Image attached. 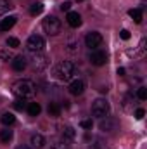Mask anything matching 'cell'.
<instances>
[{
    "mask_svg": "<svg viewBox=\"0 0 147 149\" xmlns=\"http://www.w3.org/2000/svg\"><path fill=\"white\" fill-rule=\"evenodd\" d=\"M76 2H83V0H76Z\"/></svg>",
    "mask_w": 147,
    "mask_h": 149,
    "instance_id": "d590c367",
    "label": "cell"
},
{
    "mask_svg": "<svg viewBox=\"0 0 147 149\" xmlns=\"http://www.w3.org/2000/svg\"><path fill=\"white\" fill-rule=\"evenodd\" d=\"M137 97H139L140 101H146L147 99V90L144 88V87H140V88L137 90Z\"/></svg>",
    "mask_w": 147,
    "mask_h": 149,
    "instance_id": "4316f807",
    "label": "cell"
},
{
    "mask_svg": "<svg viewBox=\"0 0 147 149\" xmlns=\"http://www.w3.org/2000/svg\"><path fill=\"white\" fill-rule=\"evenodd\" d=\"M47 111H49L50 116H59V114H61V106H59L57 102H50L49 108H47Z\"/></svg>",
    "mask_w": 147,
    "mask_h": 149,
    "instance_id": "d6986e66",
    "label": "cell"
},
{
    "mask_svg": "<svg viewBox=\"0 0 147 149\" xmlns=\"http://www.w3.org/2000/svg\"><path fill=\"white\" fill-rule=\"evenodd\" d=\"M12 130H9V128H3V130H0V141L3 142V144H9L10 141H12Z\"/></svg>",
    "mask_w": 147,
    "mask_h": 149,
    "instance_id": "2e32d148",
    "label": "cell"
},
{
    "mask_svg": "<svg viewBox=\"0 0 147 149\" xmlns=\"http://www.w3.org/2000/svg\"><path fill=\"white\" fill-rule=\"evenodd\" d=\"M17 149H30V148H26V146H19Z\"/></svg>",
    "mask_w": 147,
    "mask_h": 149,
    "instance_id": "e575fe53",
    "label": "cell"
},
{
    "mask_svg": "<svg viewBox=\"0 0 147 149\" xmlns=\"http://www.w3.org/2000/svg\"><path fill=\"white\" fill-rule=\"evenodd\" d=\"M40 111H42V106L38 102H30V106H28V114L30 116H38Z\"/></svg>",
    "mask_w": 147,
    "mask_h": 149,
    "instance_id": "ac0fdd59",
    "label": "cell"
},
{
    "mask_svg": "<svg viewBox=\"0 0 147 149\" xmlns=\"http://www.w3.org/2000/svg\"><path fill=\"white\" fill-rule=\"evenodd\" d=\"M128 14H130V17H133L135 23H142V10L140 9H132V10H128Z\"/></svg>",
    "mask_w": 147,
    "mask_h": 149,
    "instance_id": "44dd1931",
    "label": "cell"
},
{
    "mask_svg": "<svg viewBox=\"0 0 147 149\" xmlns=\"http://www.w3.org/2000/svg\"><path fill=\"white\" fill-rule=\"evenodd\" d=\"M30 144H31L33 149H42L43 146H45V137L40 135V134H33L31 139H30Z\"/></svg>",
    "mask_w": 147,
    "mask_h": 149,
    "instance_id": "4fadbf2b",
    "label": "cell"
},
{
    "mask_svg": "<svg viewBox=\"0 0 147 149\" xmlns=\"http://www.w3.org/2000/svg\"><path fill=\"white\" fill-rule=\"evenodd\" d=\"M118 74H119V76H123V74H125V70H123V68H119V70H118Z\"/></svg>",
    "mask_w": 147,
    "mask_h": 149,
    "instance_id": "836d02e7",
    "label": "cell"
},
{
    "mask_svg": "<svg viewBox=\"0 0 147 149\" xmlns=\"http://www.w3.org/2000/svg\"><path fill=\"white\" fill-rule=\"evenodd\" d=\"M42 12H43V3H40V2L31 3V7H30V14H31V16H38V14H42Z\"/></svg>",
    "mask_w": 147,
    "mask_h": 149,
    "instance_id": "ffe728a7",
    "label": "cell"
},
{
    "mask_svg": "<svg viewBox=\"0 0 147 149\" xmlns=\"http://www.w3.org/2000/svg\"><path fill=\"white\" fill-rule=\"evenodd\" d=\"M76 47H78V42L71 38V40L68 42V50H71V52H73V50H76Z\"/></svg>",
    "mask_w": 147,
    "mask_h": 149,
    "instance_id": "f546056e",
    "label": "cell"
},
{
    "mask_svg": "<svg viewBox=\"0 0 147 149\" xmlns=\"http://www.w3.org/2000/svg\"><path fill=\"white\" fill-rule=\"evenodd\" d=\"M119 37L123 38V40H128V38H130V31H128V30H121Z\"/></svg>",
    "mask_w": 147,
    "mask_h": 149,
    "instance_id": "d6a6232c",
    "label": "cell"
},
{
    "mask_svg": "<svg viewBox=\"0 0 147 149\" xmlns=\"http://www.w3.org/2000/svg\"><path fill=\"white\" fill-rule=\"evenodd\" d=\"M66 19H68V24L71 26V28H78V26H81V16L78 14V12H68V16H66Z\"/></svg>",
    "mask_w": 147,
    "mask_h": 149,
    "instance_id": "8fae6325",
    "label": "cell"
},
{
    "mask_svg": "<svg viewBox=\"0 0 147 149\" xmlns=\"http://www.w3.org/2000/svg\"><path fill=\"white\" fill-rule=\"evenodd\" d=\"M26 49L31 54H40L45 49V40L40 37V35H31V37L28 38V42H26Z\"/></svg>",
    "mask_w": 147,
    "mask_h": 149,
    "instance_id": "5b68a950",
    "label": "cell"
},
{
    "mask_svg": "<svg viewBox=\"0 0 147 149\" xmlns=\"http://www.w3.org/2000/svg\"><path fill=\"white\" fill-rule=\"evenodd\" d=\"M90 63H92L94 66H102V64L107 63V54H106L104 50H94V52L90 54Z\"/></svg>",
    "mask_w": 147,
    "mask_h": 149,
    "instance_id": "ba28073f",
    "label": "cell"
},
{
    "mask_svg": "<svg viewBox=\"0 0 147 149\" xmlns=\"http://www.w3.org/2000/svg\"><path fill=\"white\" fill-rule=\"evenodd\" d=\"M62 139H64V142H73L76 139V132H74L73 127H66L62 130Z\"/></svg>",
    "mask_w": 147,
    "mask_h": 149,
    "instance_id": "9a60e30c",
    "label": "cell"
},
{
    "mask_svg": "<svg viewBox=\"0 0 147 149\" xmlns=\"http://www.w3.org/2000/svg\"><path fill=\"white\" fill-rule=\"evenodd\" d=\"M7 45H9V47H12V49H16V47H19V40H17V38H14V37H9V38H7Z\"/></svg>",
    "mask_w": 147,
    "mask_h": 149,
    "instance_id": "484cf974",
    "label": "cell"
},
{
    "mask_svg": "<svg viewBox=\"0 0 147 149\" xmlns=\"http://www.w3.org/2000/svg\"><path fill=\"white\" fill-rule=\"evenodd\" d=\"M109 111H111V106L106 99H95L92 102V114L94 116L106 118V116H109Z\"/></svg>",
    "mask_w": 147,
    "mask_h": 149,
    "instance_id": "277c9868",
    "label": "cell"
},
{
    "mask_svg": "<svg viewBox=\"0 0 147 149\" xmlns=\"http://www.w3.org/2000/svg\"><path fill=\"white\" fill-rule=\"evenodd\" d=\"M69 94L71 95H81L83 92H85V81L83 80H80V78H76V80H73L71 83H69Z\"/></svg>",
    "mask_w": 147,
    "mask_h": 149,
    "instance_id": "9c48e42d",
    "label": "cell"
},
{
    "mask_svg": "<svg viewBox=\"0 0 147 149\" xmlns=\"http://www.w3.org/2000/svg\"><path fill=\"white\" fill-rule=\"evenodd\" d=\"M92 149H107V144H106L104 141H99V139H97L95 144L92 146Z\"/></svg>",
    "mask_w": 147,
    "mask_h": 149,
    "instance_id": "f1b7e54d",
    "label": "cell"
},
{
    "mask_svg": "<svg viewBox=\"0 0 147 149\" xmlns=\"http://www.w3.org/2000/svg\"><path fill=\"white\" fill-rule=\"evenodd\" d=\"M69 9H71V2H62V3H61V10H62V12H64V10L69 12Z\"/></svg>",
    "mask_w": 147,
    "mask_h": 149,
    "instance_id": "4dcf8cb0",
    "label": "cell"
},
{
    "mask_svg": "<svg viewBox=\"0 0 147 149\" xmlns=\"http://www.w3.org/2000/svg\"><path fill=\"white\" fill-rule=\"evenodd\" d=\"M2 123H3L5 127L14 125V123H16V116H14L12 113H3V114H2Z\"/></svg>",
    "mask_w": 147,
    "mask_h": 149,
    "instance_id": "e0dca14e",
    "label": "cell"
},
{
    "mask_svg": "<svg viewBox=\"0 0 147 149\" xmlns=\"http://www.w3.org/2000/svg\"><path fill=\"white\" fill-rule=\"evenodd\" d=\"M12 92L17 99H30L35 95L37 92V85L31 81V80H17L14 85H12Z\"/></svg>",
    "mask_w": 147,
    "mask_h": 149,
    "instance_id": "6da1fadb",
    "label": "cell"
},
{
    "mask_svg": "<svg viewBox=\"0 0 147 149\" xmlns=\"http://www.w3.org/2000/svg\"><path fill=\"white\" fill-rule=\"evenodd\" d=\"M102 42H104V38H102V35H101L99 31H90V33L85 37V43H87V47L92 49V50H97V47H101Z\"/></svg>",
    "mask_w": 147,
    "mask_h": 149,
    "instance_id": "8992f818",
    "label": "cell"
},
{
    "mask_svg": "<svg viewBox=\"0 0 147 149\" xmlns=\"http://www.w3.org/2000/svg\"><path fill=\"white\" fill-rule=\"evenodd\" d=\"M12 7H14V5H12L9 0H0V14H5V12H9Z\"/></svg>",
    "mask_w": 147,
    "mask_h": 149,
    "instance_id": "603a6c76",
    "label": "cell"
},
{
    "mask_svg": "<svg viewBox=\"0 0 147 149\" xmlns=\"http://www.w3.org/2000/svg\"><path fill=\"white\" fill-rule=\"evenodd\" d=\"M73 74H74V64L71 61H62V63L57 64V68H55V76H57L61 81L71 80Z\"/></svg>",
    "mask_w": 147,
    "mask_h": 149,
    "instance_id": "7a4b0ae2",
    "label": "cell"
},
{
    "mask_svg": "<svg viewBox=\"0 0 147 149\" xmlns=\"http://www.w3.org/2000/svg\"><path fill=\"white\" fill-rule=\"evenodd\" d=\"M50 149H69V146H68V142H54L52 146H50Z\"/></svg>",
    "mask_w": 147,
    "mask_h": 149,
    "instance_id": "d4e9b609",
    "label": "cell"
},
{
    "mask_svg": "<svg viewBox=\"0 0 147 149\" xmlns=\"http://www.w3.org/2000/svg\"><path fill=\"white\" fill-rule=\"evenodd\" d=\"M116 127H118L116 120H111L109 116H106V118H101L99 128H101L102 132H114V130H116Z\"/></svg>",
    "mask_w": 147,
    "mask_h": 149,
    "instance_id": "30bf717a",
    "label": "cell"
},
{
    "mask_svg": "<svg viewBox=\"0 0 147 149\" xmlns=\"http://www.w3.org/2000/svg\"><path fill=\"white\" fill-rule=\"evenodd\" d=\"M144 114H146V111L140 108V109H137V111H135V118H137V120H142V118H144Z\"/></svg>",
    "mask_w": 147,
    "mask_h": 149,
    "instance_id": "1f68e13d",
    "label": "cell"
},
{
    "mask_svg": "<svg viewBox=\"0 0 147 149\" xmlns=\"http://www.w3.org/2000/svg\"><path fill=\"white\" fill-rule=\"evenodd\" d=\"M80 125H81V128H87V130H88V128H92V125H94V123H92V120H90V118H85V120H81V121H80Z\"/></svg>",
    "mask_w": 147,
    "mask_h": 149,
    "instance_id": "83f0119b",
    "label": "cell"
},
{
    "mask_svg": "<svg viewBox=\"0 0 147 149\" xmlns=\"http://www.w3.org/2000/svg\"><path fill=\"white\" fill-rule=\"evenodd\" d=\"M14 108H16L17 111H23V109L26 108V104H24V99H16V101H14Z\"/></svg>",
    "mask_w": 147,
    "mask_h": 149,
    "instance_id": "cb8c5ba5",
    "label": "cell"
},
{
    "mask_svg": "<svg viewBox=\"0 0 147 149\" xmlns=\"http://www.w3.org/2000/svg\"><path fill=\"white\" fill-rule=\"evenodd\" d=\"M26 59L23 57V56H16L14 59H12V68H14V71H23L24 68H26Z\"/></svg>",
    "mask_w": 147,
    "mask_h": 149,
    "instance_id": "5bb4252c",
    "label": "cell"
},
{
    "mask_svg": "<svg viewBox=\"0 0 147 149\" xmlns=\"http://www.w3.org/2000/svg\"><path fill=\"white\" fill-rule=\"evenodd\" d=\"M16 21H17L16 16H7V17H3V19L0 21V30H2V31H9V30L16 24Z\"/></svg>",
    "mask_w": 147,
    "mask_h": 149,
    "instance_id": "7c38bea8",
    "label": "cell"
},
{
    "mask_svg": "<svg viewBox=\"0 0 147 149\" xmlns=\"http://www.w3.org/2000/svg\"><path fill=\"white\" fill-rule=\"evenodd\" d=\"M42 26H43V31H45L47 35H50V37H54V35H57V33L61 31V21H59L55 16H47V17L43 19Z\"/></svg>",
    "mask_w": 147,
    "mask_h": 149,
    "instance_id": "3957f363",
    "label": "cell"
},
{
    "mask_svg": "<svg viewBox=\"0 0 147 149\" xmlns=\"http://www.w3.org/2000/svg\"><path fill=\"white\" fill-rule=\"evenodd\" d=\"M49 64H50V59H49L47 56H43L42 52L33 56V70H35V71H43V70H47Z\"/></svg>",
    "mask_w": 147,
    "mask_h": 149,
    "instance_id": "52a82bcc",
    "label": "cell"
},
{
    "mask_svg": "<svg viewBox=\"0 0 147 149\" xmlns=\"http://www.w3.org/2000/svg\"><path fill=\"white\" fill-rule=\"evenodd\" d=\"M16 56L12 54V50H9V49H2L0 50V59L2 61H12Z\"/></svg>",
    "mask_w": 147,
    "mask_h": 149,
    "instance_id": "7402d4cb",
    "label": "cell"
}]
</instances>
